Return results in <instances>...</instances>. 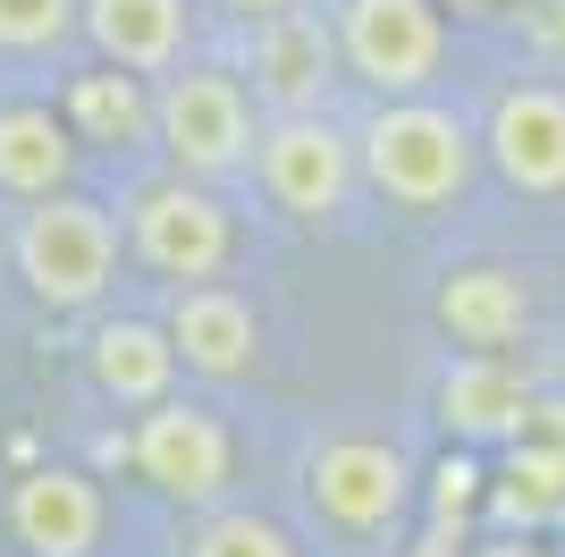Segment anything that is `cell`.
Wrapping results in <instances>:
<instances>
[{"label":"cell","instance_id":"6da1fadb","mask_svg":"<svg viewBox=\"0 0 565 557\" xmlns=\"http://www.w3.org/2000/svg\"><path fill=\"white\" fill-rule=\"evenodd\" d=\"M354 153H363V186H372L380 203L430 220V211H448L456 195L472 186L481 136H472L456 111H439V102H423V93H405V102H380V111L363 118Z\"/></svg>","mask_w":565,"mask_h":557},{"label":"cell","instance_id":"9a60e30c","mask_svg":"<svg viewBox=\"0 0 565 557\" xmlns=\"http://www.w3.org/2000/svg\"><path fill=\"white\" fill-rule=\"evenodd\" d=\"M439 329L472 355H498L532 329V287L507 262H465V271L439 278Z\"/></svg>","mask_w":565,"mask_h":557},{"label":"cell","instance_id":"277c9868","mask_svg":"<svg viewBox=\"0 0 565 557\" xmlns=\"http://www.w3.org/2000/svg\"><path fill=\"white\" fill-rule=\"evenodd\" d=\"M254 178L296 229H338L363 186V153L330 111H270L254 136Z\"/></svg>","mask_w":565,"mask_h":557},{"label":"cell","instance_id":"8992f818","mask_svg":"<svg viewBox=\"0 0 565 557\" xmlns=\"http://www.w3.org/2000/svg\"><path fill=\"white\" fill-rule=\"evenodd\" d=\"M330 25L347 76L380 102L430 93V76L448 69V0H338Z\"/></svg>","mask_w":565,"mask_h":557},{"label":"cell","instance_id":"5bb4252c","mask_svg":"<svg viewBox=\"0 0 565 557\" xmlns=\"http://www.w3.org/2000/svg\"><path fill=\"white\" fill-rule=\"evenodd\" d=\"M85 364H94V389L110 397V406H161L169 389H178V338H169V322H136V313H110V322H94V338H85Z\"/></svg>","mask_w":565,"mask_h":557},{"label":"cell","instance_id":"44dd1931","mask_svg":"<svg viewBox=\"0 0 565 557\" xmlns=\"http://www.w3.org/2000/svg\"><path fill=\"white\" fill-rule=\"evenodd\" d=\"M85 34V0H0V51H60Z\"/></svg>","mask_w":565,"mask_h":557},{"label":"cell","instance_id":"484cf974","mask_svg":"<svg viewBox=\"0 0 565 557\" xmlns=\"http://www.w3.org/2000/svg\"><path fill=\"white\" fill-rule=\"evenodd\" d=\"M448 9H498V0H448Z\"/></svg>","mask_w":565,"mask_h":557},{"label":"cell","instance_id":"7c38bea8","mask_svg":"<svg viewBox=\"0 0 565 557\" xmlns=\"http://www.w3.org/2000/svg\"><path fill=\"white\" fill-rule=\"evenodd\" d=\"M169 338H178V364L203 380H254L262 371V313L220 278H194L169 296Z\"/></svg>","mask_w":565,"mask_h":557},{"label":"cell","instance_id":"30bf717a","mask_svg":"<svg viewBox=\"0 0 565 557\" xmlns=\"http://www.w3.org/2000/svg\"><path fill=\"white\" fill-rule=\"evenodd\" d=\"M0 515H9V540L25 557H94L102 524H110L94 473H76V464H25L9 482V507Z\"/></svg>","mask_w":565,"mask_h":557},{"label":"cell","instance_id":"5b68a950","mask_svg":"<svg viewBox=\"0 0 565 557\" xmlns=\"http://www.w3.org/2000/svg\"><path fill=\"white\" fill-rule=\"evenodd\" d=\"M127 254L169 287H194V278H220L236 262V220L203 178L161 169L127 195Z\"/></svg>","mask_w":565,"mask_h":557},{"label":"cell","instance_id":"d4e9b609","mask_svg":"<svg viewBox=\"0 0 565 557\" xmlns=\"http://www.w3.org/2000/svg\"><path fill=\"white\" fill-rule=\"evenodd\" d=\"M220 9H236V18H270V9H287V0H220Z\"/></svg>","mask_w":565,"mask_h":557},{"label":"cell","instance_id":"9c48e42d","mask_svg":"<svg viewBox=\"0 0 565 557\" xmlns=\"http://www.w3.org/2000/svg\"><path fill=\"white\" fill-rule=\"evenodd\" d=\"M236 76H254L262 111H330V85L347 76L338 25L305 0H287L270 18H245V69Z\"/></svg>","mask_w":565,"mask_h":557},{"label":"cell","instance_id":"ba28073f","mask_svg":"<svg viewBox=\"0 0 565 557\" xmlns=\"http://www.w3.org/2000/svg\"><path fill=\"white\" fill-rule=\"evenodd\" d=\"M127 464H136L161 498H178V507H212L220 490H228V473H236V448H228V422H220L212 406H194V397L169 389L161 406L136 414Z\"/></svg>","mask_w":565,"mask_h":557},{"label":"cell","instance_id":"3957f363","mask_svg":"<svg viewBox=\"0 0 565 557\" xmlns=\"http://www.w3.org/2000/svg\"><path fill=\"white\" fill-rule=\"evenodd\" d=\"M254 85L236 69H178L161 76V93H152V144H161L169 169H186V178L220 186L236 178V169H254Z\"/></svg>","mask_w":565,"mask_h":557},{"label":"cell","instance_id":"cb8c5ba5","mask_svg":"<svg viewBox=\"0 0 565 557\" xmlns=\"http://www.w3.org/2000/svg\"><path fill=\"white\" fill-rule=\"evenodd\" d=\"M397 557H465V533H439V524H430V533L414 540V549H397Z\"/></svg>","mask_w":565,"mask_h":557},{"label":"cell","instance_id":"603a6c76","mask_svg":"<svg viewBox=\"0 0 565 557\" xmlns=\"http://www.w3.org/2000/svg\"><path fill=\"white\" fill-rule=\"evenodd\" d=\"M465 557H557V549H548L532 524H498L490 540H465Z\"/></svg>","mask_w":565,"mask_h":557},{"label":"cell","instance_id":"ac0fdd59","mask_svg":"<svg viewBox=\"0 0 565 557\" xmlns=\"http://www.w3.org/2000/svg\"><path fill=\"white\" fill-rule=\"evenodd\" d=\"M439 422H448L456 440H515L523 422H532V389L498 355H465L439 380Z\"/></svg>","mask_w":565,"mask_h":557},{"label":"cell","instance_id":"4316f807","mask_svg":"<svg viewBox=\"0 0 565 557\" xmlns=\"http://www.w3.org/2000/svg\"><path fill=\"white\" fill-rule=\"evenodd\" d=\"M557 524H565V515H557Z\"/></svg>","mask_w":565,"mask_h":557},{"label":"cell","instance_id":"4fadbf2b","mask_svg":"<svg viewBox=\"0 0 565 557\" xmlns=\"http://www.w3.org/2000/svg\"><path fill=\"white\" fill-rule=\"evenodd\" d=\"M490 515L498 524H557L565 515V406L557 397H532V422H523L507 456L490 473Z\"/></svg>","mask_w":565,"mask_h":557},{"label":"cell","instance_id":"52a82bcc","mask_svg":"<svg viewBox=\"0 0 565 557\" xmlns=\"http://www.w3.org/2000/svg\"><path fill=\"white\" fill-rule=\"evenodd\" d=\"M305 498L330 533L380 540V533H397L405 507H414V456H405L397 440H363V431L321 440L305 456Z\"/></svg>","mask_w":565,"mask_h":557},{"label":"cell","instance_id":"e0dca14e","mask_svg":"<svg viewBox=\"0 0 565 557\" xmlns=\"http://www.w3.org/2000/svg\"><path fill=\"white\" fill-rule=\"evenodd\" d=\"M186 25H194L186 0H85V43L110 69H136V76L178 69L186 60Z\"/></svg>","mask_w":565,"mask_h":557},{"label":"cell","instance_id":"ffe728a7","mask_svg":"<svg viewBox=\"0 0 565 557\" xmlns=\"http://www.w3.org/2000/svg\"><path fill=\"white\" fill-rule=\"evenodd\" d=\"M186 557H305V549L287 540V524H270V515H254V507H212L194 524Z\"/></svg>","mask_w":565,"mask_h":557},{"label":"cell","instance_id":"d6986e66","mask_svg":"<svg viewBox=\"0 0 565 557\" xmlns=\"http://www.w3.org/2000/svg\"><path fill=\"white\" fill-rule=\"evenodd\" d=\"M60 111H68V127L85 144H118V153H127V144L152 136V93H143V76L136 69H110V60L76 76Z\"/></svg>","mask_w":565,"mask_h":557},{"label":"cell","instance_id":"7a4b0ae2","mask_svg":"<svg viewBox=\"0 0 565 557\" xmlns=\"http://www.w3.org/2000/svg\"><path fill=\"white\" fill-rule=\"evenodd\" d=\"M9 262H18L25 296L43 313H94L118 278V220L102 203H85L76 186L25 203L18 237H9Z\"/></svg>","mask_w":565,"mask_h":557},{"label":"cell","instance_id":"7402d4cb","mask_svg":"<svg viewBox=\"0 0 565 557\" xmlns=\"http://www.w3.org/2000/svg\"><path fill=\"white\" fill-rule=\"evenodd\" d=\"M481 498H490V473H481V456H465V448H456V456L430 464V524H439V533H465Z\"/></svg>","mask_w":565,"mask_h":557},{"label":"cell","instance_id":"8fae6325","mask_svg":"<svg viewBox=\"0 0 565 557\" xmlns=\"http://www.w3.org/2000/svg\"><path fill=\"white\" fill-rule=\"evenodd\" d=\"M481 153L515 195H565V85H548V76L507 85L490 102Z\"/></svg>","mask_w":565,"mask_h":557},{"label":"cell","instance_id":"2e32d148","mask_svg":"<svg viewBox=\"0 0 565 557\" xmlns=\"http://www.w3.org/2000/svg\"><path fill=\"white\" fill-rule=\"evenodd\" d=\"M76 153H85V136L68 127V111H51V102H0V195H18V203L60 195L76 178Z\"/></svg>","mask_w":565,"mask_h":557}]
</instances>
